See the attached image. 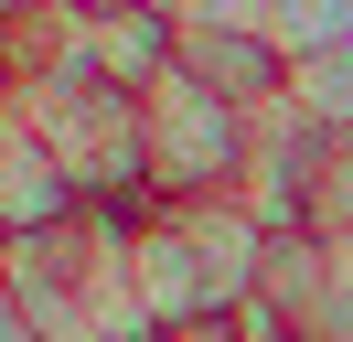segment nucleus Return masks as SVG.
Here are the masks:
<instances>
[{
  "mask_svg": "<svg viewBox=\"0 0 353 342\" xmlns=\"http://www.w3.org/2000/svg\"><path fill=\"white\" fill-rule=\"evenodd\" d=\"M268 43L289 64L321 54V43H353V0H268Z\"/></svg>",
  "mask_w": 353,
  "mask_h": 342,
  "instance_id": "7",
  "label": "nucleus"
},
{
  "mask_svg": "<svg viewBox=\"0 0 353 342\" xmlns=\"http://www.w3.org/2000/svg\"><path fill=\"white\" fill-rule=\"evenodd\" d=\"M182 64V21L161 11V0H129V11H97L86 21V75L97 86H150V75H172Z\"/></svg>",
  "mask_w": 353,
  "mask_h": 342,
  "instance_id": "4",
  "label": "nucleus"
},
{
  "mask_svg": "<svg viewBox=\"0 0 353 342\" xmlns=\"http://www.w3.org/2000/svg\"><path fill=\"white\" fill-rule=\"evenodd\" d=\"M139 128H150V192L193 203V192H236L246 182V107L214 97L193 64L139 86Z\"/></svg>",
  "mask_w": 353,
  "mask_h": 342,
  "instance_id": "2",
  "label": "nucleus"
},
{
  "mask_svg": "<svg viewBox=\"0 0 353 342\" xmlns=\"http://www.w3.org/2000/svg\"><path fill=\"white\" fill-rule=\"evenodd\" d=\"M129 268H139V299H150L161 342L193 332V321H236V310H214V268H203V246L182 235L172 203H150V214L129 225Z\"/></svg>",
  "mask_w": 353,
  "mask_h": 342,
  "instance_id": "3",
  "label": "nucleus"
},
{
  "mask_svg": "<svg viewBox=\"0 0 353 342\" xmlns=\"http://www.w3.org/2000/svg\"><path fill=\"white\" fill-rule=\"evenodd\" d=\"M289 107H300L321 139H353V43H321V54L289 64Z\"/></svg>",
  "mask_w": 353,
  "mask_h": 342,
  "instance_id": "6",
  "label": "nucleus"
},
{
  "mask_svg": "<svg viewBox=\"0 0 353 342\" xmlns=\"http://www.w3.org/2000/svg\"><path fill=\"white\" fill-rule=\"evenodd\" d=\"M0 342H43V321L22 310V289H11V278H0Z\"/></svg>",
  "mask_w": 353,
  "mask_h": 342,
  "instance_id": "8",
  "label": "nucleus"
},
{
  "mask_svg": "<svg viewBox=\"0 0 353 342\" xmlns=\"http://www.w3.org/2000/svg\"><path fill=\"white\" fill-rule=\"evenodd\" d=\"M0 118H11V75H0Z\"/></svg>",
  "mask_w": 353,
  "mask_h": 342,
  "instance_id": "11",
  "label": "nucleus"
},
{
  "mask_svg": "<svg viewBox=\"0 0 353 342\" xmlns=\"http://www.w3.org/2000/svg\"><path fill=\"white\" fill-rule=\"evenodd\" d=\"M32 118V139L54 150V171L75 182V203H118V214H150V128H139V97L129 86H97V75H65V86H32L11 97Z\"/></svg>",
  "mask_w": 353,
  "mask_h": 342,
  "instance_id": "1",
  "label": "nucleus"
},
{
  "mask_svg": "<svg viewBox=\"0 0 353 342\" xmlns=\"http://www.w3.org/2000/svg\"><path fill=\"white\" fill-rule=\"evenodd\" d=\"M0 256H11V214H0Z\"/></svg>",
  "mask_w": 353,
  "mask_h": 342,
  "instance_id": "10",
  "label": "nucleus"
},
{
  "mask_svg": "<svg viewBox=\"0 0 353 342\" xmlns=\"http://www.w3.org/2000/svg\"><path fill=\"white\" fill-rule=\"evenodd\" d=\"M0 214H11V235H43V225H65V214H86V203H75V182L54 171V150L32 139L22 107L0 118Z\"/></svg>",
  "mask_w": 353,
  "mask_h": 342,
  "instance_id": "5",
  "label": "nucleus"
},
{
  "mask_svg": "<svg viewBox=\"0 0 353 342\" xmlns=\"http://www.w3.org/2000/svg\"><path fill=\"white\" fill-rule=\"evenodd\" d=\"M86 11H129V0H86Z\"/></svg>",
  "mask_w": 353,
  "mask_h": 342,
  "instance_id": "9",
  "label": "nucleus"
}]
</instances>
